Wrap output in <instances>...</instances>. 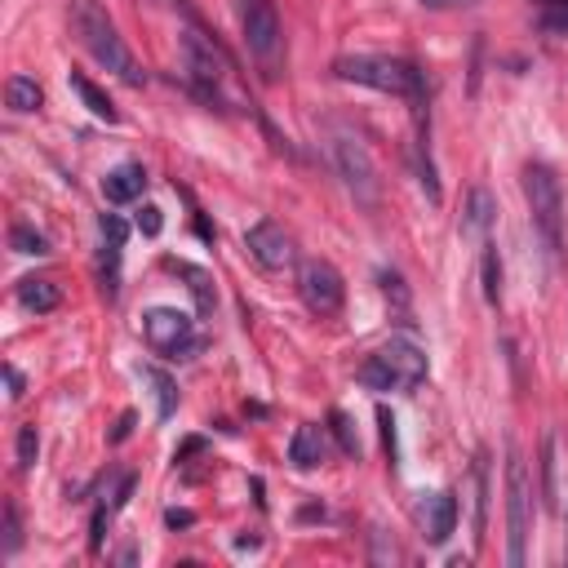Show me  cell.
<instances>
[{
	"instance_id": "14",
	"label": "cell",
	"mask_w": 568,
	"mask_h": 568,
	"mask_svg": "<svg viewBox=\"0 0 568 568\" xmlns=\"http://www.w3.org/2000/svg\"><path fill=\"white\" fill-rule=\"evenodd\" d=\"M288 462H293L297 470H315V466L324 462V435H320V426L302 422V426L293 430V439H288Z\"/></svg>"
},
{
	"instance_id": "11",
	"label": "cell",
	"mask_w": 568,
	"mask_h": 568,
	"mask_svg": "<svg viewBox=\"0 0 568 568\" xmlns=\"http://www.w3.org/2000/svg\"><path fill=\"white\" fill-rule=\"evenodd\" d=\"M244 248H248V253L257 257V266H266V271H284V266H293V257H297L288 231H284L280 222H271V217H262V222H253V226L244 231Z\"/></svg>"
},
{
	"instance_id": "17",
	"label": "cell",
	"mask_w": 568,
	"mask_h": 568,
	"mask_svg": "<svg viewBox=\"0 0 568 568\" xmlns=\"http://www.w3.org/2000/svg\"><path fill=\"white\" fill-rule=\"evenodd\" d=\"M67 80H71V89H75V98L84 102V111H89V115H98V120H106V124H115V120H120V111H115V102L106 98V89H98L84 71H71Z\"/></svg>"
},
{
	"instance_id": "30",
	"label": "cell",
	"mask_w": 568,
	"mask_h": 568,
	"mask_svg": "<svg viewBox=\"0 0 568 568\" xmlns=\"http://www.w3.org/2000/svg\"><path fill=\"white\" fill-rule=\"evenodd\" d=\"M124 235H129V226H124L115 213H106V217H102V240H115V244H124Z\"/></svg>"
},
{
	"instance_id": "35",
	"label": "cell",
	"mask_w": 568,
	"mask_h": 568,
	"mask_svg": "<svg viewBox=\"0 0 568 568\" xmlns=\"http://www.w3.org/2000/svg\"><path fill=\"white\" fill-rule=\"evenodd\" d=\"M426 9H457V4H475V0H422Z\"/></svg>"
},
{
	"instance_id": "7",
	"label": "cell",
	"mask_w": 568,
	"mask_h": 568,
	"mask_svg": "<svg viewBox=\"0 0 568 568\" xmlns=\"http://www.w3.org/2000/svg\"><path fill=\"white\" fill-rule=\"evenodd\" d=\"M142 333H146V346L160 351V355H169V359H191L195 346H200L191 315L178 311V306H151L142 315Z\"/></svg>"
},
{
	"instance_id": "16",
	"label": "cell",
	"mask_w": 568,
	"mask_h": 568,
	"mask_svg": "<svg viewBox=\"0 0 568 568\" xmlns=\"http://www.w3.org/2000/svg\"><path fill=\"white\" fill-rule=\"evenodd\" d=\"M18 302L27 311H36V315H49V311H58L62 288L53 280H44V275H27V280H18Z\"/></svg>"
},
{
	"instance_id": "18",
	"label": "cell",
	"mask_w": 568,
	"mask_h": 568,
	"mask_svg": "<svg viewBox=\"0 0 568 568\" xmlns=\"http://www.w3.org/2000/svg\"><path fill=\"white\" fill-rule=\"evenodd\" d=\"M453 524H457V497L453 493H435L430 506H426V537L439 546V541H448Z\"/></svg>"
},
{
	"instance_id": "28",
	"label": "cell",
	"mask_w": 568,
	"mask_h": 568,
	"mask_svg": "<svg viewBox=\"0 0 568 568\" xmlns=\"http://www.w3.org/2000/svg\"><path fill=\"white\" fill-rule=\"evenodd\" d=\"M133 222H138V231H142V235H146V240H151V235H160V226H164V213H160V209H155V204H142V209H138V217H133Z\"/></svg>"
},
{
	"instance_id": "24",
	"label": "cell",
	"mask_w": 568,
	"mask_h": 568,
	"mask_svg": "<svg viewBox=\"0 0 568 568\" xmlns=\"http://www.w3.org/2000/svg\"><path fill=\"white\" fill-rule=\"evenodd\" d=\"M541 31L546 36H568V0H546L541 4Z\"/></svg>"
},
{
	"instance_id": "4",
	"label": "cell",
	"mask_w": 568,
	"mask_h": 568,
	"mask_svg": "<svg viewBox=\"0 0 568 568\" xmlns=\"http://www.w3.org/2000/svg\"><path fill=\"white\" fill-rule=\"evenodd\" d=\"M524 200H528L532 226H537V235L546 240L550 257H559V253H564V191H559L555 169H546V164H524Z\"/></svg>"
},
{
	"instance_id": "1",
	"label": "cell",
	"mask_w": 568,
	"mask_h": 568,
	"mask_svg": "<svg viewBox=\"0 0 568 568\" xmlns=\"http://www.w3.org/2000/svg\"><path fill=\"white\" fill-rule=\"evenodd\" d=\"M67 18H71L75 40L84 44V53H89L98 67H106V71L120 75L124 84H142V80H146V71L133 62L129 44L120 40L111 13H106L98 0H71V4H67Z\"/></svg>"
},
{
	"instance_id": "31",
	"label": "cell",
	"mask_w": 568,
	"mask_h": 568,
	"mask_svg": "<svg viewBox=\"0 0 568 568\" xmlns=\"http://www.w3.org/2000/svg\"><path fill=\"white\" fill-rule=\"evenodd\" d=\"M377 422H382V439H386V453H390V462H395V417L386 413V408H377Z\"/></svg>"
},
{
	"instance_id": "25",
	"label": "cell",
	"mask_w": 568,
	"mask_h": 568,
	"mask_svg": "<svg viewBox=\"0 0 568 568\" xmlns=\"http://www.w3.org/2000/svg\"><path fill=\"white\" fill-rule=\"evenodd\" d=\"M36 457H40V435H36V426H22L18 430V470H31Z\"/></svg>"
},
{
	"instance_id": "5",
	"label": "cell",
	"mask_w": 568,
	"mask_h": 568,
	"mask_svg": "<svg viewBox=\"0 0 568 568\" xmlns=\"http://www.w3.org/2000/svg\"><path fill=\"white\" fill-rule=\"evenodd\" d=\"M328 155H333V169L346 182V191L373 209L377 204V164H373L364 138L346 124H328Z\"/></svg>"
},
{
	"instance_id": "6",
	"label": "cell",
	"mask_w": 568,
	"mask_h": 568,
	"mask_svg": "<svg viewBox=\"0 0 568 568\" xmlns=\"http://www.w3.org/2000/svg\"><path fill=\"white\" fill-rule=\"evenodd\" d=\"M528 515H532V479H528V466H524L519 448L510 444L506 448V532H510L506 564L510 568H524V555H528Z\"/></svg>"
},
{
	"instance_id": "3",
	"label": "cell",
	"mask_w": 568,
	"mask_h": 568,
	"mask_svg": "<svg viewBox=\"0 0 568 568\" xmlns=\"http://www.w3.org/2000/svg\"><path fill=\"white\" fill-rule=\"evenodd\" d=\"M359 382L368 390H377V395H386V390H413V386L426 382V355H422V346H413L404 337H390L386 346H377L359 364Z\"/></svg>"
},
{
	"instance_id": "9",
	"label": "cell",
	"mask_w": 568,
	"mask_h": 568,
	"mask_svg": "<svg viewBox=\"0 0 568 568\" xmlns=\"http://www.w3.org/2000/svg\"><path fill=\"white\" fill-rule=\"evenodd\" d=\"M297 293H302V302H306L315 315H337L342 302H346V284H342L337 266L324 262V257H306V262L297 266Z\"/></svg>"
},
{
	"instance_id": "19",
	"label": "cell",
	"mask_w": 568,
	"mask_h": 568,
	"mask_svg": "<svg viewBox=\"0 0 568 568\" xmlns=\"http://www.w3.org/2000/svg\"><path fill=\"white\" fill-rule=\"evenodd\" d=\"M4 102H9V111H18V115H31V111H40V102H44V89L31 80V75H9L4 80Z\"/></svg>"
},
{
	"instance_id": "2",
	"label": "cell",
	"mask_w": 568,
	"mask_h": 568,
	"mask_svg": "<svg viewBox=\"0 0 568 568\" xmlns=\"http://www.w3.org/2000/svg\"><path fill=\"white\" fill-rule=\"evenodd\" d=\"M337 80L377 89V93H399V98H422V71L404 58H382V53H342L333 62Z\"/></svg>"
},
{
	"instance_id": "21",
	"label": "cell",
	"mask_w": 568,
	"mask_h": 568,
	"mask_svg": "<svg viewBox=\"0 0 568 568\" xmlns=\"http://www.w3.org/2000/svg\"><path fill=\"white\" fill-rule=\"evenodd\" d=\"M142 382H151V390H155V413H160V417H173V408H178V386H173V377H169L164 368H155V364H142Z\"/></svg>"
},
{
	"instance_id": "8",
	"label": "cell",
	"mask_w": 568,
	"mask_h": 568,
	"mask_svg": "<svg viewBox=\"0 0 568 568\" xmlns=\"http://www.w3.org/2000/svg\"><path fill=\"white\" fill-rule=\"evenodd\" d=\"M240 31H244V44L248 53L266 67V75H275V62H280V13L271 0H240Z\"/></svg>"
},
{
	"instance_id": "32",
	"label": "cell",
	"mask_w": 568,
	"mask_h": 568,
	"mask_svg": "<svg viewBox=\"0 0 568 568\" xmlns=\"http://www.w3.org/2000/svg\"><path fill=\"white\" fill-rule=\"evenodd\" d=\"M4 386H9V399H18V395H22V373H18L13 364H4Z\"/></svg>"
},
{
	"instance_id": "15",
	"label": "cell",
	"mask_w": 568,
	"mask_h": 568,
	"mask_svg": "<svg viewBox=\"0 0 568 568\" xmlns=\"http://www.w3.org/2000/svg\"><path fill=\"white\" fill-rule=\"evenodd\" d=\"M541 506L559 515V439L555 430L541 435Z\"/></svg>"
},
{
	"instance_id": "27",
	"label": "cell",
	"mask_w": 568,
	"mask_h": 568,
	"mask_svg": "<svg viewBox=\"0 0 568 568\" xmlns=\"http://www.w3.org/2000/svg\"><path fill=\"white\" fill-rule=\"evenodd\" d=\"M475 537H484V524H488V515H484V497H488V475H484V457L475 462Z\"/></svg>"
},
{
	"instance_id": "33",
	"label": "cell",
	"mask_w": 568,
	"mask_h": 568,
	"mask_svg": "<svg viewBox=\"0 0 568 568\" xmlns=\"http://www.w3.org/2000/svg\"><path fill=\"white\" fill-rule=\"evenodd\" d=\"M129 430H133V413H120V422H115V430H111V439L120 444V439H124Z\"/></svg>"
},
{
	"instance_id": "34",
	"label": "cell",
	"mask_w": 568,
	"mask_h": 568,
	"mask_svg": "<svg viewBox=\"0 0 568 568\" xmlns=\"http://www.w3.org/2000/svg\"><path fill=\"white\" fill-rule=\"evenodd\" d=\"M191 519H195L191 510H169V515H164V524H169V528H186Z\"/></svg>"
},
{
	"instance_id": "29",
	"label": "cell",
	"mask_w": 568,
	"mask_h": 568,
	"mask_svg": "<svg viewBox=\"0 0 568 568\" xmlns=\"http://www.w3.org/2000/svg\"><path fill=\"white\" fill-rule=\"evenodd\" d=\"M328 422H333V435H337V444H342V453H359V444H355V430H351V422H346V413H333Z\"/></svg>"
},
{
	"instance_id": "20",
	"label": "cell",
	"mask_w": 568,
	"mask_h": 568,
	"mask_svg": "<svg viewBox=\"0 0 568 568\" xmlns=\"http://www.w3.org/2000/svg\"><path fill=\"white\" fill-rule=\"evenodd\" d=\"M169 266H173V271L186 280V288L195 293V306H200V315H209V311H213V302H217L209 271H200V266H191V262H169Z\"/></svg>"
},
{
	"instance_id": "12",
	"label": "cell",
	"mask_w": 568,
	"mask_h": 568,
	"mask_svg": "<svg viewBox=\"0 0 568 568\" xmlns=\"http://www.w3.org/2000/svg\"><path fill=\"white\" fill-rule=\"evenodd\" d=\"M142 186H146V169H142L138 160H124V164H115V169L102 178L106 204H129V200L142 195Z\"/></svg>"
},
{
	"instance_id": "10",
	"label": "cell",
	"mask_w": 568,
	"mask_h": 568,
	"mask_svg": "<svg viewBox=\"0 0 568 568\" xmlns=\"http://www.w3.org/2000/svg\"><path fill=\"white\" fill-rule=\"evenodd\" d=\"M182 58H186L191 84H195L204 98H217V93H222V80H226V58H222V49H217L204 31H186V36H182Z\"/></svg>"
},
{
	"instance_id": "26",
	"label": "cell",
	"mask_w": 568,
	"mask_h": 568,
	"mask_svg": "<svg viewBox=\"0 0 568 568\" xmlns=\"http://www.w3.org/2000/svg\"><path fill=\"white\" fill-rule=\"evenodd\" d=\"M18 546H22V524H18V510H13V501H4V541H0V555L9 559Z\"/></svg>"
},
{
	"instance_id": "13",
	"label": "cell",
	"mask_w": 568,
	"mask_h": 568,
	"mask_svg": "<svg viewBox=\"0 0 568 568\" xmlns=\"http://www.w3.org/2000/svg\"><path fill=\"white\" fill-rule=\"evenodd\" d=\"M493 217H497V204H493V195L484 191V186H475L470 195H466V209H462V235L466 240H488V226H493Z\"/></svg>"
},
{
	"instance_id": "22",
	"label": "cell",
	"mask_w": 568,
	"mask_h": 568,
	"mask_svg": "<svg viewBox=\"0 0 568 568\" xmlns=\"http://www.w3.org/2000/svg\"><path fill=\"white\" fill-rule=\"evenodd\" d=\"M479 280H484V297L497 306L501 302V257H497V244L484 240V262H479Z\"/></svg>"
},
{
	"instance_id": "23",
	"label": "cell",
	"mask_w": 568,
	"mask_h": 568,
	"mask_svg": "<svg viewBox=\"0 0 568 568\" xmlns=\"http://www.w3.org/2000/svg\"><path fill=\"white\" fill-rule=\"evenodd\" d=\"M9 244H13V253H27V257H44V253H49V240H44L36 226H27V222H18V226L9 231Z\"/></svg>"
}]
</instances>
